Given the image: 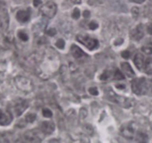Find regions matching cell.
<instances>
[{
	"label": "cell",
	"mask_w": 152,
	"mask_h": 143,
	"mask_svg": "<svg viewBox=\"0 0 152 143\" xmlns=\"http://www.w3.org/2000/svg\"><path fill=\"white\" fill-rule=\"evenodd\" d=\"M59 56L57 52L52 49H48L42 55L39 65L40 76L49 78L59 69Z\"/></svg>",
	"instance_id": "obj_1"
},
{
	"label": "cell",
	"mask_w": 152,
	"mask_h": 143,
	"mask_svg": "<svg viewBox=\"0 0 152 143\" xmlns=\"http://www.w3.org/2000/svg\"><path fill=\"white\" fill-rule=\"evenodd\" d=\"M120 133L124 138L131 141H142L143 134L139 130L137 124L133 122L123 125L120 129Z\"/></svg>",
	"instance_id": "obj_2"
},
{
	"label": "cell",
	"mask_w": 152,
	"mask_h": 143,
	"mask_svg": "<svg viewBox=\"0 0 152 143\" xmlns=\"http://www.w3.org/2000/svg\"><path fill=\"white\" fill-rule=\"evenodd\" d=\"M148 81L144 77L135 78L132 82V89L134 93L138 95H144L148 92Z\"/></svg>",
	"instance_id": "obj_3"
},
{
	"label": "cell",
	"mask_w": 152,
	"mask_h": 143,
	"mask_svg": "<svg viewBox=\"0 0 152 143\" xmlns=\"http://www.w3.org/2000/svg\"><path fill=\"white\" fill-rule=\"evenodd\" d=\"M16 86L24 92H31L34 89V84L30 79L23 76H17L14 79Z\"/></svg>",
	"instance_id": "obj_4"
},
{
	"label": "cell",
	"mask_w": 152,
	"mask_h": 143,
	"mask_svg": "<svg viewBox=\"0 0 152 143\" xmlns=\"http://www.w3.org/2000/svg\"><path fill=\"white\" fill-rule=\"evenodd\" d=\"M44 135L41 129H34L28 130L24 133L23 137L27 142H39L42 140Z\"/></svg>",
	"instance_id": "obj_5"
},
{
	"label": "cell",
	"mask_w": 152,
	"mask_h": 143,
	"mask_svg": "<svg viewBox=\"0 0 152 143\" xmlns=\"http://www.w3.org/2000/svg\"><path fill=\"white\" fill-rule=\"evenodd\" d=\"M76 39H77V40L79 43H80L83 46H86L89 50H94V49H96L98 46H99L98 40L94 38H92V37H89V36L80 35V34H79V35L76 37Z\"/></svg>",
	"instance_id": "obj_6"
},
{
	"label": "cell",
	"mask_w": 152,
	"mask_h": 143,
	"mask_svg": "<svg viewBox=\"0 0 152 143\" xmlns=\"http://www.w3.org/2000/svg\"><path fill=\"white\" fill-rule=\"evenodd\" d=\"M57 11V6L53 1H48L43 4L40 8V12L45 17L51 19L56 15Z\"/></svg>",
	"instance_id": "obj_7"
},
{
	"label": "cell",
	"mask_w": 152,
	"mask_h": 143,
	"mask_svg": "<svg viewBox=\"0 0 152 143\" xmlns=\"http://www.w3.org/2000/svg\"><path fill=\"white\" fill-rule=\"evenodd\" d=\"M106 94L108 98H109L111 101H113V102H115L117 103V104H120V105H123L126 107H128L130 105V102H129V99H127L126 98H124V97H122L117 95L114 91L108 90L107 91Z\"/></svg>",
	"instance_id": "obj_8"
},
{
	"label": "cell",
	"mask_w": 152,
	"mask_h": 143,
	"mask_svg": "<svg viewBox=\"0 0 152 143\" xmlns=\"http://www.w3.org/2000/svg\"><path fill=\"white\" fill-rule=\"evenodd\" d=\"M28 107V101L23 99H18L13 105V112L16 116H20Z\"/></svg>",
	"instance_id": "obj_9"
},
{
	"label": "cell",
	"mask_w": 152,
	"mask_h": 143,
	"mask_svg": "<svg viewBox=\"0 0 152 143\" xmlns=\"http://www.w3.org/2000/svg\"><path fill=\"white\" fill-rule=\"evenodd\" d=\"M9 26V16L4 7H0V29L6 31Z\"/></svg>",
	"instance_id": "obj_10"
},
{
	"label": "cell",
	"mask_w": 152,
	"mask_h": 143,
	"mask_svg": "<svg viewBox=\"0 0 152 143\" xmlns=\"http://www.w3.org/2000/svg\"><path fill=\"white\" fill-rule=\"evenodd\" d=\"M13 120L12 114L8 111H4L0 109V125L7 126L10 125Z\"/></svg>",
	"instance_id": "obj_11"
},
{
	"label": "cell",
	"mask_w": 152,
	"mask_h": 143,
	"mask_svg": "<svg viewBox=\"0 0 152 143\" xmlns=\"http://www.w3.org/2000/svg\"><path fill=\"white\" fill-rule=\"evenodd\" d=\"M30 16H31V13H30V10H19L16 13V19L19 21V22H27L30 19Z\"/></svg>",
	"instance_id": "obj_12"
},
{
	"label": "cell",
	"mask_w": 152,
	"mask_h": 143,
	"mask_svg": "<svg viewBox=\"0 0 152 143\" xmlns=\"http://www.w3.org/2000/svg\"><path fill=\"white\" fill-rule=\"evenodd\" d=\"M40 129L45 134H50L55 129V125L53 122H43L41 124Z\"/></svg>",
	"instance_id": "obj_13"
},
{
	"label": "cell",
	"mask_w": 152,
	"mask_h": 143,
	"mask_svg": "<svg viewBox=\"0 0 152 143\" xmlns=\"http://www.w3.org/2000/svg\"><path fill=\"white\" fill-rule=\"evenodd\" d=\"M71 52L73 57L76 59H80V58H83V57H87V55L79 46H76V45H72L71 48Z\"/></svg>",
	"instance_id": "obj_14"
},
{
	"label": "cell",
	"mask_w": 152,
	"mask_h": 143,
	"mask_svg": "<svg viewBox=\"0 0 152 143\" xmlns=\"http://www.w3.org/2000/svg\"><path fill=\"white\" fill-rule=\"evenodd\" d=\"M145 58L142 54L137 53L135 55L134 58V63L136 65L137 68L139 70H142L144 69V65H145Z\"/></svg>",
	"instance_id": "obj_15"
},
{
	"label": "cell",
	"mask_w": 152,
	"mask_h": 143,
	"mask_svg": "<svg viewBox=\"0 0 152 143\" xmlns=\"http://www.w3.org/2000/svg\"><path fill=\"white\" fill-rule=\"evenodd\" d=\"M121 67L122 69H123V73H124L126 76H128L129 77H135L134 72L133 69H132V67L131 66V65L129 63H122Z\"/></svg>",
	"instance_id": "obj_16"
},
{
	"label": "cell",
	"mask_w": 152,
	"mask_h": 143,
	"mask_svg": "<svg viewBox=\"0 0 152 143\" xmlns=\"http://www.w3.org/2000/svg\"><path fill=\"white\" fill-rule=\"evenodd\" d=\"M143 37V31H142V25H138L136 29L134 30L132 32V37L136 40H140Z\"/></svg>",
	"instance_id": "obj_17"
},
{
	"label": "cell",
	"mask_w": 152,
	"mask_h": 143,
	"mask_svg": "<svg viewBox=\"0 0 152 143\" xmlns=\"http://www.w3.org/2000/svg\"><path fill=\"white\" fill-rule=\"evenodd\" d=\"M144 70L148 74H152V59L148 58L145 60V65H144Z\"/></svg>",
	"instance_id": "obj_18"
},
{
	"label": "cell",
	"mask_w": 152,
	"mask_h": 143,
	"mask_svg": "<svg viewBox=\"0 0 152 143\" xmlns=\"http://www.w3.org/2000/svg\"><path fill=\"white\" fill-rule=\"evenodd\" d=\"M142 51L144 53L147 55H151L152 54V43H149L148 44H145L142 47Z\"/></svg>",
	"instance_id": "obj_19"
},
{
	"label": "cell",
	"mask_w": 152,
	"mask_h": 143,
	"mask_svg": "<svg viewBox=\"0 0 152 143\" xmlns=\"http://www.w3.org/2000/svg\"><path fill=\"white\" fill-rule=\"evenodd\" d=\"M125 77H124V74L122 72H120V70L118 69H116L115 72H114V79L115 80H123Z\"/></svg>",
	"instance_id": "obj_20"
},
{
	"label": "cell",
	"mask_w": 152,
	"mask_h": 143,
	"mask_svg": "<svg viewBox=\"0 0 152 143\" xmlns=\"http://www.w3.org/2000/svg\"><path fill=\"white\" fill-rule=\"evenodd\" d=\"M105 0H88V4L91 6H97L105 2Z\"/></svg>",
	"instance_id": "obj_21"
},
{
	"label": "cell",
	"mask_w": 152,
	"mask_h": 143,
	"mask_svg": "<svg viewBox=\"0 0 152 143\" xmlns=\"http://www.w3.org/2000/svg\"><path fill=\"white\" fill-rule=\"evenodd\" d=\"M25 120L26 121L27 123H31L36 120V115L34 113H30L25 116Z\"/></svg>",
	"instance_id": "obj_22"
},
{
	"label": "cell",
	"mask_w": 152,
	"mask_h": 143,
	"mask_svg": "<svg viewBox=\"0 0 152 143\" xmlns=\"http://www.w3.org/2000/svg\"><path fill=\"white\" fill-rule=\"evenodd\" d=\"M18 36H19V39L22 41H28V36L27 35L26 33H25L24 31H20L18 33Z\"/></svg>",
	"instance_id": "obj_23"
},
{
	"label": "cell",
	"mask_w": 152,
	"mask_h": 143,
	"mask_svg": "<svg viewBox=\"0 0 152 143\" xmlns=\"http://www.w3.org/2000/svg\"><path fill=\"white\" fill-rule=\"evenodd\" d=\"M42 115L46 118H50L53 116V113L49 109H44L42 110Z\"/></svg>",
	"instance_id": "obj_24"
},
{
	"label": "cell",
	"mask_w": 152,
	"mask_h": 143,
	"mask_svg": "<svg viewBox=\"0 0 152 143\" xmlns=\"http://www.w3.org/2000/svg\"><path fill=\"white\" fill-rule=\"evenodd\" d=\"M56 46H57L59 49H62L64 47H65V41H64L62 39H59V40H58L57 42H56Z\"/></svg>",
	"instance_id": "obj_25"
},
{
	"label": "cell",
	"mask_w": 152,
	"mask_h": 143,
	"mask_svg": "<svg viewBox=\"0 0 152 143\" xmlns=\"http://www.w3.org/2000/svg\"><path fill=\"white\" fill-rule=\"evenodd\" d=\"M80 10H79L78 8H75L74 9V12H73V13H72V17L74 18V19H77L80 18Z\"/></svg>",
	"instance_id": "obj_26"
},
{
	"label": "cell",
	"mask_w": 152,
	"mask_h": 143,
	"mask_svg": "<svg viewBox=\"0 0 152 143\" xmlns=\"http://www.w3.org/2000/svg\"><path fill=\"white\" fill-rule=\"evenodd\" d=\"M46 34L48 36H50V37H53V36H54L56 34V31L54 28H49V29L46 31Z\"/></svg>",
	"instance_id": "obj_27"
},
{
	"label": "cell",
	"mask_w": 152,
	"mask_h": 143,
	"mask_svg": "<svg viewBox=\"0 0 152 143\" xmlns=\"http://www.w3.org/2000/svg\"><path fill=\"white\" fill-rule=\"evenodd\" d=\"M88 27L91 30H95L98 28V24L96 22H94V21H92V22L89 23Z\"/></svg>",
	"instance_id": "obj_28"
},
{
	"label": "cell",
	"mask_w": 152,
	"mask_h": 143,
	"mask_svg": "<svg viewBox=\"0 0 152 143\" xmlns=\"http://www.w3.org/2000/svg\"><path fill=\"white\" fill-rule=\"evenodd\" d=\"M89 92H90L91 95H98V90L96 89V87H91L88 89Z\"/></svg>",
	"instance_id": "obj_29"
},
{
	"label": "cell",
	"mask_w": 152,
	"mask_h": 143,
	"mask_svg": "<svg viewBox=\"0 0 152 143\" xmlns=\"http://www.w3.org/2000/svg\"><path fill=\"white\" fill-rule=\"evenodd\" d=\"M131 56V53L129 51H125V52H122V57L125 59H129Z\"/></svg>",
	"instance_id": "obj_30"
},
{
	"label": "cell",
	"mask_w": 152,
	"mask_h": 143,
	"mask_svg": "<svg viewBox=\"0 0 152 143\" xmlns=\"http://www.w3.org/2000/svg\"><path fill=\"white\" fill-rule=\"evenodd\" d=\"M42 3V0H34V5L35 7H38Z\"/></svg>",
	"instance_id": "obj_31"
},
{
	"label": "cell",
	"mask_w": 152,
	"mask_h": 143,
	"mask_svg": "<svg viewBox=\"0 0 152 143\" xmlns=\"http://www.w3.org/2000/svg\"><path fill=\"white\" fill-rule=\"evenodd\" d=\"M83 16H84L85 18H88L89 16H90V12H89L88 10H85V11L83 12Z\"/></svg>",
	"instance_id": "obj_32"
},
{
	"label": "cell",
	"mask_w": 152,
	"mask_h": 143,
	"mask_svg": "<svg viewBox=\"0 0 152 143\" xmlns=\"http://www.w3.org/2000/svg\"><path fill=\"white\" fill-rule=\"evenodd\" d=\"M130 1H133V2H135V3H138V4H141V3L144 2L145 0H130Z\"/></svg>",
	"instance_id": "obj_33"
},
{
	"label": "cell",
	"mask_w": 152,
	"mask_h": 143,
	"mask_svg": "<svg viewBox=\"0 0 152 143\" xmlns=\"http://www.w3.org/2000/svg\"><path fill=\"white\" fill-rule=\"evenodd\" d=\"M71 1H72L73 3H74V4H80V3H81V0H71Z\"/></svg>",
	"instance_id": "obj_34"
}]
</instances>
